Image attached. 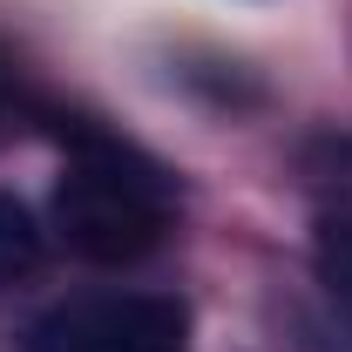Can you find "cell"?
Segmentation results:
<instances>
[{
  "instance_id": "5",
  "label": "cell",
  "mask_w": 352,
  "mask_h": 352,
  "mask_svg": "<svg viewBox=\"0 0 352 352\" xmlns=\"http://www.w3.org/2000/svg\"><path fill=\"white\" fill-rule=\"evenodd\" d=\"M305 183L318 190V210L352 217V135H318L305 149Z\"/></svg>"
},
{
  "instance_id": "6",
  "label": "cell",
  "mask_w": 352,
  "mask_h": 352,
  "mask_svg": "<svg viewBox=\"0 0 352 352\" xmlns=\"http://www.w3.org/2000/svg\"><path fill=\"white\" fill-rule=\"evenodd\" d=\"M0 116H7V88H0Z\"/></svg>"
},
{
  "instance_id": "1",
  "label": "cell",
  "mask_w": 352,
  "mask_h": 352,
  "mask_svg": "<svg viewBox=\"0 0 352 352\" xmlns=\"http://www.w3.org/2000/svg\"><path fill=\"white\" fill-rule=\"evenodd\" d=\"M176 217L170 170L102 129H68V170L54 183V230L88 264H135Z\"/></svg>"
},
{
  "instance_id": "4",
  "label": "cell",
  "mask_w": 352,
  "mask_h": 352,
  "mask_svg": "<svg viewBox=\"0 0 352 352\" xmlns=\"http://www.w3.org/2000/svg\"><path fill=\"white\" fill-rule=\"evenodd\" d=\"M34 264H41V223H34V210L21 197L0 190V292L34 278Z\"/></svg>"
},
{
  "instance_id": "2",
  "label": "cell",
  "mask_w": 352,
  "mask_h": 352,
  "mask_svg": "<svg viewBox=\"0 0 352 352\" xmlns=\"http://www.w3.org/2000/svg\"><path fill=\"white\" fill-rule=\"evenodd\" d=\"M28 352H190V311L163 292H95L34 318Z\"/></svg>"
},
{
  "instance_id": "3",
  "label": "cell",
  "mask_w": 352,
  "mask_h": 352,
  "mask_svg": "<svg viewBox=\"0 0 352 352\" xmlns=\"http://www.w3.org/2000/svg\"><path fill=\"white\" fill-rule=\"evenodd\" d=\"M311 271H318L325 298L352 311V217H346V210H318V230H311Z\"/></svg>"
}]
</instances>
